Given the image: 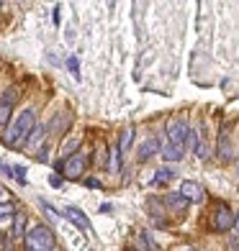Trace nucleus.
I'll return each instance as SVG.
<instances>
[{"label": "nucleus", "instance_id": "6", "mask_svg": "<svg viewBox=\"0 0 239 251\" xmlns=\"http://www.w3.org/2000/svg\"><path fill=\"white\" fill-rule=\"evenodd\" d=\"M16 98H18V90L16 87H8L3 95H0V128L10 121V113L16 108Z\"/></svg>", "mask_w": 239, "mask_h": 251}, {"label": "nucleus", "instance_id": "28", "mask_svg": "<svg viewBox=\"0 0 239 251\" xmlns=\"http://www.w3.org/2000/svg\"><path fill=\"white\" fill-rule=\"evenodd\" d=\"M185 251H193V249H185Z\"/></svg>", "mask_w": 239, "mask_h": 251}, {"label": "nucleus", "instance_id": "16", "mask_svg": "<svg viewBox=\"0 0 239 251\" xmlns=\"http://www.w3.org/2000/svg\"><path fill=\"white\" fill-rule=\"evenodd\" d=\"M167 202L173 205L175 210H183V208H188V202H185V198H183V195H167Z\"/></svg>", "mask_w": 239, "mask_h": 251}, {"label": "nucleus", "instance_id": "14", "mask_svg": "<svg viewBox=\"0 0 239 251\" xmlns=\"http://www.w3.org/2000/svg\"><path fill=\"white\" fill-rule=\"evenodd\" d=\"M108 154H111V164H108V169H111L113 175H119V169H121V151H119V146H116V149H111Z\"/></svg>", "mask_w": 239, "mask_h": 251}, {"label": "nucleus", "instance_id": "21", "mask_svg": "<svg viewBox=\"0 0 239 251\" xmlns=\"http://www.w3.org/2000/svg\"><path fill=\"white\" fill-rule=\"evenodd\" d=\"M36 159H39V162H49V146L47 144H41L36 149Z\"/></svg>", "mask_w": 239, "mask_h": 251}, {"label": "nucleus", "instance_id": "22", "mask_svg": "<svg viewBox=\"0 0 239 251\" xmlns=\"http://www.w3.org/2000/svg\"><path fill=\"white\" fill-rule=\"evenodd\" d=\"M41 208H44V210H47V215H49V218H52V221H57V218H60V213H57V210L52 208V205H49V202H41Z\"/></svg>", "mask_w": 239, "mask_h": 251}, {"label": "nucleus", "instance_id": "15", "mask_svg": "<svg viewBox=\"0 0 239 251\" xmlns=\"http://www.w3.org/2000/svg\"><path fill=\"white\" fill-rule=\"evenodd\" d=\"M131 139H134V128H126V131L121 133V141H119V151H121V154H123V151L129 149V144H131Z\"/></svg>", "mask_w": 239, "mask_h": 251}, {"label": "nucleus", "instance_id": "7", "mask_svg": "<svg viewBox=\"0 0 239 251\" xmlns=\"http://www.w3.org/2000/svg\"><path fill=\"white\" fill-rule=\"evenodd\" d=\"M178 195H183V198H185V202H203L206 192H203V187L198 185V182L185 179L183 185H180V192H178Z\"/></svg>", "mask_w": 239, "mask_h": 251}, {"label": "nucleus", "instance_id": "4", "mask_svg": "<svg viewBox=\"0 0 239 251\" xmlns=\"http://www.w3.org/2000/svg\"><path fill=\"white\" fill-rule=\"evenodd\" d=\"M85 167H88V154L83 149H77L75 154H70L64 162H57V169H60L67 179H80L85 175Z\"/></svg>", "mask_w": 239, "mask_h": 251}, {"label": "nucleus", "instance_id": "5", "mask_svg": "<svg viewBox=\"0 0 239 251\" xmlns=\"http://www.w3.org/2000/svg\"><path fill=\"white\" fill-rule=\"evenodd\" d=\"M211 226H213V231H232L237 226V215L221 205V208H216V213L211 215Z\"/></svg>", "mask_w": 239, "mask_h": 251}, {"label": "nucleus", "instance_id": "20", "mask_svg": "<svg viewBox=\"0 0 239 251\" xmlns=\"http://www.w3.org/2000/svg\"><path fill=\"white\" fill-rule=\"evenodd\" d=\"M67 67H70L72 77H75V79H80V64H77V56H70V59H67Z\"/></svg>", "mask_w": 239, "mask_h": 251}, {"label": "nucleus", "instance_id": "18", "mask_svg": "<svg viewBox=\"0 0 239 251\" xmlns=\"http://www.w3.org/2000/svg\"><path fill=\"white\" fill-rule=\"evenodd\" d=\"M139 244H142L144 249H149V251H157V244L149 238V233H139Z\"/></svg>", "mask_w": 239, "mask_h": 251}, {"label": "nucleus", "instance_id": "26", "mask_svg": "<svg viewBox=\"0 0 239 251\" xmlns=\"http://www.w3.org/2000/svg\"><path fill=\"white\" fill-rule=\"evenodd\" d=\"M0 200H3V202H10V200H8V190H3V187H0Z\"/></svg>", "mask_w": 239, "mask_h": 251}, {"label": "nucleus", "instance_id": "12", "mask_svg": "<svg viewBox=\"0 0 239 251\" xmlns=\"http://www.w3.org/2000/svg\"><path fill=\"white\" fill-rule=\"evenodd\" d=\"M16 215V205L13 202H0V226H8Z\"/></svg>", "mask_w": 239, "mask_h": 251}, {"label": "nucleus", "instance_id": "24", "mask_svg": "<svg viewBox=\"0 0 239 251\" xmlns=\"http://www.w3.org/2000/svg\"><path fill=\"white\" fill-rule=\"evenodd\" d=\"M0 172H5L8 177H13V167H8V164H0Z\"/></svg>", "mask_w": 239, "mask_h": 251}, {"label": "nucleus", "instance_id": "13", "mask_svg": "<svg viewBox=\"0 0 239 251\" xmlns=\"http://www.w3.org/2000/svg\"><path fill=\"white\" fill-rule=\"evenodd\" d=\"M159 154H162L167 162H180V159H183V151H178L175 146H170V144H165V149L159 151Z\"/></svg>", "mask_w": 239, "mask_h": 251}, {"label": "nucleus", "instance_id": "8", "mask_svg": "<svg viewBox=\"0 0 239 251\" xmlns=\"http://www.w3.org/2000/svg\"><path fill=\"white\" fill-rule=\"evenodd\" d=\"M64 218H67V221H72V223L80 228V231H90V221L85 218V213H83V210L75 208V205H70V208L64 210Z\"/></svg>", "mask_w": 239, "mask_h": 251}, {"label": "nucleus", "instance_id": "1", "mask_svg": "<svg viewBox=\"0 0 239 251\" xmlns=\"http://www.w3.org/2000/svg\"><path fill=\"white\" fill-rule=\"evenodd\" d=\"M33 128H36V113H33V108H26L24 113H18V118L5 128L3 144L8 149H24Z\"/></svg>", "mask_w": 239, "mask_h": 251}, {"label": "nucleus", "instance_id": "2", "mask_svg": "<svg viewBox=\"0 0 239 251\" xmlns=\"http://www.w3.org/2000/svg\"><path fill=\"white\" fill-rule=\"evenodd\" d=\"M24 238H26V251H54L57 244L54 231L49 226H33Z\"/></svg>", "mask_w": 239, "mask_h": 251}, {"label": "nucleus", "instance_id": "11", "mask_svg": "<svg viewBox=\"0 0 239 251\" xmlns=\"http://www.w3.org/2000/svg\"><path fill=\"white\" fill-rule=\"evenodd\" d=\"M219 159L221 162H229L232 159V146H229V136H226V128L219 136Z\"/></svg>", "mask_w": 239, "mask_h": 251}, {"label": "nucleus", "instance_id": "27", "mask_svg": "<svg viewBox=\"0 0 239 251\" xmlns=\"http://www.w3.org/2000/svg\"><path fill=\"white\" fill-rule=\"evenodd\" d=\"M126 251H136V249H126Z\"/></svg>", "mask_w": 239, "mask_h": 251}, {"label": "nucleus", "instance_id": "17", "mask_svg": "<svg viewBox=\"0 0 239 251\" xmlns=\"http://www.w3.org/2000/svg\"><path fill=\"white\" fill-rule=\"evenodd\" d=\"M170 179H173V172H170V169H159L157 177H154V185H162V182H170Z\"/></svg>", "mask_w": 239, "mask_h": 251}, {"label": "nucleus", "instance_id": "10", "mask_svg": "<svg viewBox=\"0 0 239 251\" xmlns=\"http://www.w3.org/2000/svg\"><path fill=\"white\" fill-rule=\"evenodd\" d=\"M26 236V213H16L13 215V238L21 241Z\"/></svg>", "mask_w": 239, "mask_h": 251}, {"label": "nucleus", "instance_id": "23", "mask_svg": "<svg viewBox=\"0 0 239 251\" xmlns=\"http://www.w3.org/2000/svg\"><path fill=\"white\" fill-rule=\"evenodd\" d=\"M49 185H52V187H57V190H60V187L64 185V182H62L60 177H57V175H52V177H49Z\"/></svg>", "mask_w": 239, "mask_h": 251}, {"label": "nucleus", "instance_id": "19", "mask_svg": "<svg viewBox=\"0 0 239 251\" xmlns=\"http://www.w3.org/2000/svg\"><path fill=\"white\" fill-rule=\"evenodd\" d=\"M26 172H29V169H26V167H21V164L13 167V177L21 182V185H26Z\"/></svg>", "mask_w": 239, "mask_h": 251}, {"label": "nucleus", "instance_id": "25", "mask_svg": "<svg viewBox=\"0 0 239 251\" xmlns=\"http://www.w3.org/2000/svg\"><path fill=\"white\" fill-rule=\"evenodd\" d=\"M88 187H100V182H98L95 177H90V179H88Z\"/></svg>", "mask_w": 239, "mask_h": 251}, {"label": "nucleus", "instance_id": "3", "mask_svg": "<svg viewBox=\"0 0 239 251\" xmlns=\"http://www.w3.org/2000/svg\"><path fill=\"white\" fill-rule=\"evenodd\" d=\"M167 144L175 146L178 151H185L190 144V128L185 118H173L167 123Z\"/></svg>", "mask_w": 239, "mask_h": 251}, {"label": "nucleus", "instance_id": "9", "mask_svg": "<svg viewBox=\"0 0 239 251\" xmlns=\"http://www.w3.org/2000/svg\"><path fill=\"white\" fill-rule=\"evenodd\" d=\"M154 154H159V141L157 139H147L139 146V162H147V159H152Z\"/></svg>", "mask_w": 239, "mask_h": 251}]
</instances>
